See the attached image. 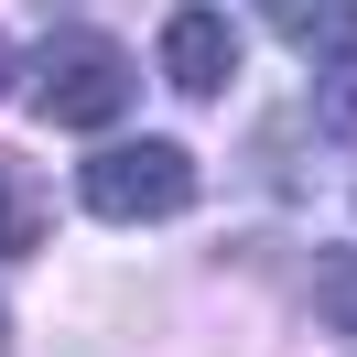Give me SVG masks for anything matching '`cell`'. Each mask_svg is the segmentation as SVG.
I'll return each mask as SVG.
<instances>
[{"label": "cell", "instance_id": "3957f363", "mask_svg": "<svg viewBox=\"0 0 357 357\" xmlns=\"http://www.w3.org/2000/svg\"><path fill=\"white\" fill-rule=\"evenodd\" d=\"M162 76H174L184 98H227V76H238V33H227V11L184 0L174 22H162Z\"/></svg>", "mask_w": 357, "mask_h": 357}, {"label": "cell", "instance_id": "277c9868", "mask_svg": "<svg viewBox=\"0 0 357 357\" xmlns=\"http://www.w3.org/2000/svg\"><path fill=\"white\" fill-rule=\"evenodd\" d=\"M292 54H347L357 44V0H249Z\"/></svg>", "mask_w": 357, "mask_h": 357}, {"label": "cell", "instance_id": "7a4b0ae2", "mask_svg": "<svg viewBox=\"0 0 357 357\" xmlns=\"http://www.w3.org/2000/svg\"><path fill=\"white\" fill-rule=\"evenodd\" d=\"M130 54L109 44V33H87V22H66V33H44V54H33V109L54 119V130H109L119 109H130Z\"/></svg>", "mask_w": 357, "mask_h": 357}, {"label": "cell", "instance_id": "52a82bcc", "mask_svg": "<svg viewBox=\"0 0 357 357\" xmlns=\"http://www.w3.org/2000/svg\"><path fill=\"white\" fill-rule=\"evenodd\" d=\"M314 119H325L335 141H357V54H325V76H314Z\"/></svg>", "mask_w": 357, "mask_h": 357}, {"label": "cell", "instance_id": "8992f818", "mask_svg": "<svg viewBox=\"0 0 357 357\" xmlns=\"http://www.w3.org/2000/svg\"><path fill=\"white\" fill-rule=\"evenodd\" d=\"M314 314H325L335 335H357V249H325V260H314Z\"/></svg>", "mask_w": 357, "mask_h": 357}, {"label": "cell", "instance_id": "9c48e42d", "mask_svg": "<svg viewBox=\"0 0 357 357\" xmlns=\"http://www.w3.org/2000/svg\"><path fill=\"white\" fill-rule=\"evenodd\" d=\"M0 357H11V314H0Z\"/></svg>", "mask_w": 357, "mask_h": 357}, {"label": "cell", "instance_id": "5b68a950", "mask_svg": "<svg viewBox=\"0 0 357 357\" xmlns=\"http://www.w3.org/2000/svg\"><path fill=\"white\" fill-rule=\"evenodd\" d=\"M44 249V184H33V162L0 152V260H33Z\"/></svg>", "mask_w": 357, "mask_h": 357}, {"label": "cell", "instance_id": "ba28073f", "mask_svg": "<svg viewBox=\"0 0 357 357\" xmlns=\"http://www.w3.org/2000/svg\"><path fill=\"white\" fill-rule=\"evenodd\" d=\"M0 98H11V44H0Z\"/></svg>", "mask_w": 357, "mask_h": 357}, {"label": "cell", "instance_id": "6da1fadb", "mask_svg": "<svg viewBox=\"0 0 357 357\" xmlns=\"http://www.w3.org/2000/svg\"><path fill=\"white\" fill-rule=\"evenodd\" d=\"M76 206L109 227H162L195 206V152L184 141H109V152H87V174H76Z\"/></svg>", "mask_w": 357, "mask_h": 357}]
</instances>
